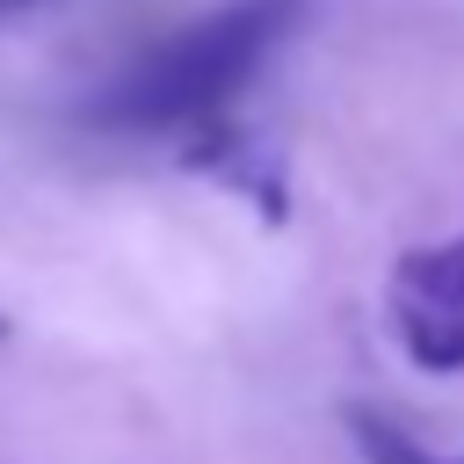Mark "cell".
Masks as SVG:
<instances>
[{"label":"cell","mask_w":464,"mask_h":464,"mask_svg":"<svg viewBox=\"0 0 464 464\" xmlns=\"http://www.w3.org/2000/svg\"><path fill=\"white\" fill-rule=\"evenodd\" d=\"M304 14L312 0H225L116 65L80 116L116 138H218Z\"/></svg>","instance_id":"obj_1"},{"label":"cell","mask_w":464,"mask_h":464,"mask_svg":"<svg viewBox=\"0 0 464 464\" xmlns=\"http://www.w3.org/2000/svg\"><path fill=\"white\" fill-rule=\"evenodd\" d=\"M384 319L413 370L457 377L464 370V232L413 246L384 276Z\"/></svg>","instance_id":"obj_2"},{"label":"cell","mask_w":464,"mask_h":464,"mask_svg":"<svg viewBox=\"0 0 464 464\" xmlns=\"http://www.w3.org/2000/svg\"><path fill=\"white\" fill-rule=\"evenodd\" d=\"M29 7H51V0H0V22H14V14H29Z\"/></svg>","instance_id":"obj_4"},{"label":"cell","mask_w":464,"mask_h":464,"mask_svg":"<svg viewBox=\"0 0 464 464\" xmlns=\"http://www.w3.org/2000/svg\"><path fill=\"white\" fill-rule=\"evenodd\" d=\"M348 428H355L362 464H464V457H435L428 442H413L399 420H384V413H370V406H348Z\"/></svg>","instance_id":"obj_3"},{"label":"cell","mask_w":464,"mask_h":464,"mask_svg":"<svg viewBox=\"0 0 464 464\" xmlns=\"http://www.w3.org/2000/svg\"><path fill=\"white\" fill-rule=\"evenodd\" d=\"M0 334H7V319H0Z\"/></svg>","instance_id":"obj_5"}]
</instances>
